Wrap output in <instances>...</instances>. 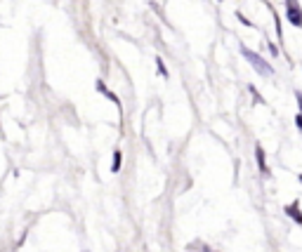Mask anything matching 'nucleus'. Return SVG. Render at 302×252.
I'll return each mask as SVG.
<instances>
[{
  "mask_svg": "<svg viewBox=\"0 0 302 252\" xmlns=\"http://www.w3.org/2000/svg\"><path fill=\"white\" fill-rule=\"evenodd\" d=\"M241 54H243V57L248 59V64L255 68V71H257L260 76H264V78L274 76V68L269 66V62H264V59H262V57H260L257 52H253V50H248V47H241Z\"/></svg>",
  "mask_w": 302,
  "mask_h": 252,
  "instance_id": "obj_1",
  "label": "nucleus"
},
{
  "mask_svg": "<svg viewBox=\"0 0 302 252\" xmlns=\"http://www.w3.org/2000/svg\"><path fill=\"white\" fill-rule=\"evenodd\" d=\"M286 17L293 26H302V7L298 5V0H286Z\"/></svg>",
  "mask_w": 302,
  "mask_h": 252,
  "instance_id": "obj_2",
  "label": "nucleus"
},
{
  "mask_svg": "<svg viewBox=\"0 0 302 252\" xmlns=\"http://www.w3.org/2000/svg\"><path fill=\"white\" fill-rule=\"evenodd\" d=\"M286 214H288L290 219H295L298 224H302V212H300V205H298V203L288 205V208H286Z\"/></svg>",
  "mask_w": 302,
  "mask_h": 252,
  "instance_id": "obj_3",
  "label": "nucleus"
},
{
  "mask_svg": "<svg viewBox=\"0 0 302 252\" xmlns=\"http://www.w3.org/2000/svg\"><path fill=\"white\" fill-rule=\"evenodd\" d=\"M255 156H257V165H260L262 174H267L269 170H267V163H264V151H262V146H257V148H255Z\"/></svg>",
  "mask_w": 302,
  "mask_h": 252,
  "instance_id": "obj_4",
  "label": "nucleus"
},
{
  "mask_svg": "<svg viewBox=\"0 0 302 252\" xmlns=\"http://www.w3.org/2000/svg\"><path fill=\"white\" fill-rule=\"evenodd\" d=\"M114 156H116V158H114V165H111V170H114V172H118V170H120V153H114Z\"/></svg>",
  "mask_w": 302,
  "mask_h": 252,
  "instance_id": "obj_5",
  "label": "nucleus"
},
{
  "mask_svg": "<svg viewBox=\"0 0 302 252\" xmlns=\"http://www.w3.org/2000/svg\"><path fill=\"white\" fill-rule=\"evenodd\" d=\"M250 92H253V97H255V102H257V104H262V102H264L262 97H260V92H257L255 87H250Z\"/></svg>",
  "mask_w": 302,
  "mask_h": 252,
  "instance_id": "obj_6",
  "label": "nucleus"
},
{
  "mask_svg": "<svg viewBox=\"0 0 302 252\" xmlns=\"http://www.w3.org/2000/svg\"><path fill=\"white\" fill-rule=\"evenodd\" d=\"M269 52H272V54H274V57H276V54H279V47H276V45H274V42H269Z\"/></svg>",
  "mask_w": 302,
  "mask_h": 252,
  "instance_id": "obj_7",
  "label": "nucleus"
},
{
  "mask_svg": "<svg viewBox=\"0 0 302 252\" xmlns=\"http://www.w3.org/2000/svg\"><path fill=\"white\" fill-rule=\"evenodd\" d=\"M158 71H161L163 76H168V71H165V66H163V62H161V59H158Z\"/></svg>",
  "mask_w": 302,
  "mask_h": 252,
  "instance_id": "obj_8",
  "label": "nucleus"
},
{
  "mask_svg": "<svg viewBox=\"0 0 302 252\" xmlns=\"http://www.w3.org/2000/svg\"><path fill=\"white\" fill-rule=\"evenodd\" d=\"M295 123H298V127H300V132H302V113L298 116V118H295Z\"/></svg>",
  "mask_w": 302,
  "mask_h": 252,
  "instance_id": "obj_9",
  "label": "nucleus"
},
{
  "mask_svg": "<svg viewBox=\"0 0 302 252\" xmlns=\"http://www.w3.org/2000/svg\"><path fill=\"white\" fill-rule=\"evenodd\" d=\"M295 97H298V104H300V113H302V92H298Z\"/></svg>",
  "mask_w": 302,
  "mask_h": 252,
  "instance_id": "obj_10",
  "label": "nucleus"
},
{
  "mask_svg": "<svg viewBox=\"0 0 302 252\" xmlns=\"http://www.w3.org/2000/svg\"><path fill=\"white\" fill-rule=\"evenodd\" d=\"M300 182H302V174H300Z\"/></svg>",
  "mask_w": 302,
  "mask_h": 252,
  "instance_id": "obj_11",
  "label": "nucleus"
},
{
  "mask_svg": "<svg viewBox=\"0 0 302 252\" xmlns=\"http://www.w3.org/2000/svg\"><path fill=\"white\" fill-rule=\"evenodd\" d=\"M83 252H88V250H83Z\"/></svg>",
  "mask_w": 302,
  "mask_h": 252,
  "instance_id": "obj_12",
  "label": "nucleus"
}]
</instances>
